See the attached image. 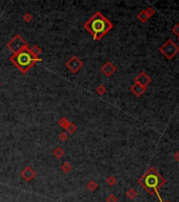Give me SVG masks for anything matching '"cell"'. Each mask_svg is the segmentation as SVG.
<instances>
[{"label":"cell","mask_w":179,"mask_h":202,"mask_svg":"<svg viewBox=\"0 0 179 202\" xmlns=\"http://www.w3.org/2000/svg\"><path fill=\"white\" fill-rule=\"evenodd\" d=\"M66 66H68L73 73H76V72H78L81 66H82V62L79 60V58L73 57L69 62H66Z\"/></svg>","instance_id":"6"},{"label":"cell","mask_w":179,"mask_h":202,"mask_svg":"<svg viewBox=\"0 0 179 202\" xmlns=\"http://www.w3.org/2000/svg\"><path fill=\"white\" fill-rule=\"evenodd\" d=\"M150 82H151V78H150L144 72L140 73L139 75L137 76V78H136V83H138V84L142 85V86H144V87L147 86Z\"/></svg>","instance_id":"7"},{"label":"cell","mask_w":179,"mask_h":202,"mask_svg":"<svg viewBox=\"0 0 179 202\" xmlns=\"http://www.w3.org/2000/svg\"><path fill=\"white\" fill-rule=\"evenodd\" d=\"M143 183H144V186L147 187V189H156L157 185L159 184V177L156 174L149 173V174L144 177Z\"/></svg>","instance_id":"5"},{"label":"cell","mask_w":179,"mask_h":202,"mask_svg":"<svg viewBox=\"0 0 179 202\" xmlns=\"http://www.w3.org/2000/svg\"><path fill=\"white\" fill-rule=\"evenodd\" d=\"M176 158H177V160L179 161V153L177 154V155H176Z\"/></svg>","instance_id":"17"},{"label":"cell","mask_w":179,"mask_h":202,"mask_svg":"<svg viewBox=\"0 0 179 202\" xmlns=\"http://www.w3.org/2000/svg\"><path fill=\"white\" fill-rule=\"evenodd\" d=\"M149 17H150V14L147 13V12H142V13H140L139 16H138V18L141 21H145Z\"/></svg>","instance_id":"11"},{"label":"cell","mask_w":179,"mask_h":202,"mask_svg":"<svg viewBox=\"0 0 179 202\" xmlns=\"http://www.w3.org/2000/svg\"><path fill=\"white\" fill-rule=\"evenodd\" d=\"M8 47L11 49L14 53H18V52L22 51V50L27 49L28 47V44L25 42L24 39H22V37L20 36H15L11 41L9 42L8 44Z\"/></svg>","instance_id":"4"},{"label":"cell","mask_w":179,"mask_h":202,"mask_svg":"<svg viewBox=\"0 0 179 202\" xmlns=\"http://www.w3.org/2000/svg\"><path fill=\"white\" fill-rule=\"evenodd\" d=\"M112 23L100 13H96L84 24V28L93 35L95 40H98L112 28Z\"/></svg>","instance_id":"1"},{"label":"cell","mask_w":179,"mask_h":202,"mask_svg":"<svg viewBox=\"0 0 179 202\" xmlns=\"http://www.w3.org/2000/svg\"><path fill=\"white\" fill-rule=\"evenodd\" d=\"M87 186H88V189H89L91 192H94L95 189H97V183L95 181H91V182L88 183Z\"/></svg>","instance_id":"12"},{"label":"cell","mask_w":179,"mask_h":202,"mask_svg":"<svg viewBox=\"0 0 179 202\" xmlns=\"http://www.w3.org/2000/svg\"><path fill=\"white\" fill-rule=\"evenodd\" d=\"M11 60L21 72L25 73L32 68L35 62L40 61V59L33 55L30 50L24 49L18 53H14V55L11 57Z\"/></svg>","instance_id":"2"},{"label":"cell","mask_w":179,"mask_h":202,"mask_svg":"<svg viewBox=\"0 0 179 202\" xmlns=\"http://www.w3.org/2000/svg\"><path fill=\"white\" fill-rule=\"evenodd\" d=\"M35 172L33 171L32 167H30V166H28V167H25L24 170L21 172V176L23 177V179L27 180V181H31V180L33 179V178L35 177Z\"/></svg>","instance_id":"8"},{"label":"cell","mask_w":179,"mask_h":202,"mask_svg":"<svg viewBox=\"0 0 179 202\" xmlns=\"http://www.w3.org/2000/svg\"><path fill=\"white\" fill-rule=\"evenodd\" d=\"M160 52L163 56H166L168 59H173L179 53V47L176 46V43L173 40L169 39L164 44L160 46Z\"/></svg>","instance_id":"3"},{"label":"cell","mask_w":179,"mask_h":202,"mask_svg":"<svg viewBox=\"0 0 179 202\" xmlns=\"http://www.w3.org/2000/svg\"><path fill=\"white\" fill-rule=\"evenodd\" d=\"M116 68L114 66L113 64H112L111 62H106V64H104L103 66L101 68V71L103 72L104 74H106V76H111L112 74H113L114 72H115Z\"/></svg>","instance_id":"9"},{"label":"cell","mask_w":179,"mask_h":202,"mask_svg":"<svg viewBox=\"0 0 179 202\" xmlns=\"http://www.w3.org/2000/svg\"><path fill=\"white\" fill-rule=\"evenodd\" d=\"M173 32L175 33L177 36H179V24L175 25V28H173Z\"/></svg>","instance_id":"15"},{"label":"cell","mask_w":179,"mask_h":202,"mask_svg":"<svg viewBox=\"0 0 179 202\" xmlns=\"http://www.w3.org/2000/svg\"><path fill=\"white\" fill-rule=\"evenodd\" d=\"M106 202H117V198L113 195H111V196H109L106 198Z\"/></svg>","instance_id":"13"},{"label":"cell","mask_w":179,"mask_h":202,"mask_svg":"<svg viewBox=\"0 0 179 202\" xmlns=\"http://www.w3.org/2000/svg\"><path fill=\"white\" fill-rule=\"evenodd\" d=\"M131 90H132V92L134 93L136 96H141L145 91V87L142 86V85H140V84H138V83H135Z\"/></svg>","instance_id":"10"},{"label":"cell","mask_w":179,"mask_h":202,"mask_svg":"<svg viewBox=\"0 0 179 202\" xmlns=\"http://www.w3.org/2000/svg\"><path fill=\"white\" fill-rule=\"evenodd\" d=\"M107 183H109V185H114L115 184V179L111 176V177L107 178Z\"/></svg>","instance_id":"14"},{"label":"cell","mask_w":179,"mask_h":202,"mask_svg":"<svg viewBox=\"0 0 179 202\" xmlns=\"http://www.w3.org/2000/svg\"><path fill=\"white\" fill-rule=\"evenodd\" d=\"M128 196L130 197V198H134V197L136 196V194H135V192L134 191H129L128 192Z\"/></svg>","instance_id":"16"}]
</instances>
